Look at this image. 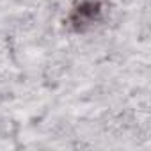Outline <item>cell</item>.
<instances>
[{
  "instance_id": "6da1fadb",
  "label": "cell",
  "mask_w": 151,
  "mask_h": 151,
  "mask_svg": "<svg viewBox=\"0 0 151 151\" xmlns=\"http://www.w3.org/2000/svg\"><path fill=\"white\" fill-rule=\"evenodd\" d=\"M101 16V4L98 0H84L75 7L68 18V23L73 30H86Z\"/></svg>"
}]
</instances>
